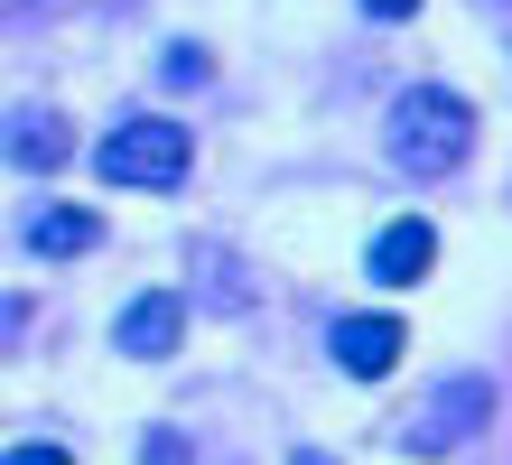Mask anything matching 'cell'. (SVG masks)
Instances as JSON below:
<instances>
[{"label":"cell","instance_id":"obj_1","mask_svg":"<svg viewBox=\"0 0 512 465\" xmlns=\"http://www.w3.org/2000/svg\"><path fill=\"white\" fill-rule=\"evenodd\" d=\"M382 149H391V168H401V177H447V168L475 149L466 93H447V84H401V93H391V112H382Z\"/></svg>","mask_w":512,"mask_h":465},{"label":"cell","instance_id":"obj_2","mask_svg":"<svg viewBox=\"0 0 512 465\" xmlns=\"http://www.w3.org/2000/svg\"><path fill=\"white\" fill-rule=\"evenodd\" d=\"M187 168H196V140L177 131V121H159V112L103 131V149H94V177L131 186V196H168V186H187Z\"/></svg>","mask_w":512,"mask_h":465},{"label":"cell","instance_id":"obj_3","mask_svg":"<svg viewBox=\"0 0 512 465\" xmlns=\"http://www.w3.org/2000/svg\"><path fill=\"white\" fill-rule=\"evenodd\" d=\"M364 270L382 279V289H419V279L438 270V224H419V214H391V224L373 233Z\"/></svg>","mask_w":512,"mask_h":465},{"label":"cell","instance_id":"obj_4","mask_svg":"<svg viewBox=\"0 0 512 465\" xmlns=\"http://www.w3.org/2000/svg\"><path fill=\"white\" fill-rule=\"evenodd\" d=\"M326 354H336L354 382H382V372L401 363V317H373V307H354V317L326 326Z\"/></svg>","mask_w":512,"mask_h":465},{"label":"cell","instance_id":"obj_5","mask_svg":"<svg viewBox=\"0 0 512 465\" xmlns=\"http://www.w3.org/2000/svg\"><path fill=\"white\" fill-rule=\"evenodd\" d=\"M177 335H187V307H177L168 289H149V298H131L122 317H112V345H122L131 363H159V354H177Z\"/></svg>","mask_w":512,"mask_h":465},{"label":"cell","instance_id":"obj_6","mask_svg":"<svg viewBox=\"0 0 512 465\" xmlns=\"http://www.w3.org/2000/svg\"><path fill=\"white\" fill-rule=\"evenodd\" d=\"M66 159H75V131H66V112H47V103L10 112V168H66Z\"/></svg>","mask_w":512,"mask_h":465},{"label":"cell","instance_id":"obj_7","mask_svg":"<svg viewBox=\"0 0 512 465\" xmlns=\"http://www.w3.org/2000/svg\"><path fill=\"white\" fill-rule=\"evenodd\" d=\"M475 419H485V382H457V391H438L429 410L410 419V456H438L447 438H466Z\"/></svg>","mask_w":512,"mask_h":465},{"label":"cell","instance_id":"obj_8","mask_svg":"<svg viewBox=\"0 0 512 465\" xmlns=\"http://www.w3.org/2000/svg\"><path fill=\"white\" fill-rule=\"evenodd\" d=\"M94 242H103V224L84 205H47L38 224H28V252L38 261H75V252H94Z\"/></svg>","mask_w":512,"mask_h":465},{"label":"cell","instance_id":"obj_9","mask_svg":"<svg viewBox=\"0 0 512 465\" xmlns=\"http://www.w3.org/2000/svg\"><path fill=\"white\" fill-rule=\"evenodd\" d=\"M140 465H196V456H187L177 428H149V438H140Z\"/></svg>","mask_w":512,"mask_h":465},{"label":"cell","instance_id":"obj_10","mask_svg":"<svg viewBox=\"0 0 512 465\" xmlns=\"http://www.w3.org/2000/svg\"><path fill=\"white\" fill-rule=\"evenodd\" d=\"M0 465H75V456H66V447H47V438H28V447H10Z\"/></svg>","mask_w":512,"mask_h":465},{"label":"cell","instance_id":"obj_11","mask_svg":"<svg viewBox=\"0 0 512 465\" xmlns=\"http://www.w3.org/2000/svg\"><path fill=\"white\" fill-rule=\"evenodd\" d=\"M364 10H373V19H410L419 0H364Z\"/></svg>","mask_w":512,"mask_h":465},{"label":"cell","instance_id":"obj_12","mask_svg":"<svg viewBox=\"0 0 512 465\" xmlns=\"http://www.w3.org/2000/svg\"><path fill=\"white\" fill-rule=\"evenodd\" d=\"M289 465H336V456H289Z\"/></svg>","mask_w":512,"mask_h":465}]
</instances>
